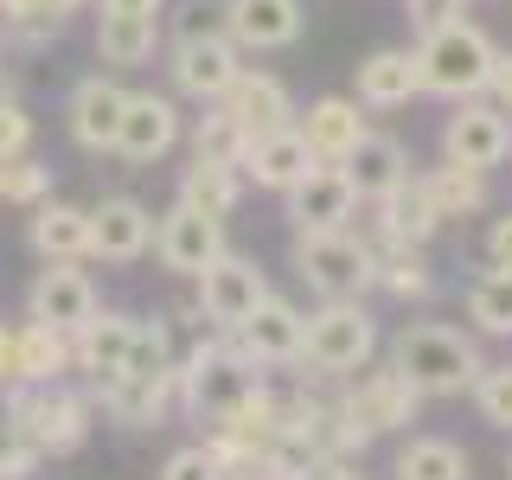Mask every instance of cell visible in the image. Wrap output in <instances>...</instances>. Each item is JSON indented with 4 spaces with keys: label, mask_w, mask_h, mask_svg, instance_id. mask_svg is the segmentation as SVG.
<instances>
[{
    "label": "cell",
    "mask_w": 512,
    "mask_h": 480,
    "mask_svg": "<svg viewBox=\"0 0 512 480\" xmlns=\"http://www.w3.org/2000/svg\"><path fill=\"white\" fill-rule=\"evenodd\" d=\"M391 365L404 372L423 397H468L487 352L468 327H448V320H410L391 333Z\"/></svg>",
    "instance_id": "cell-1"
},
{
    "label": "cell",
    "mask_w": 512,
    "mask_h": 480,
    "mask_svg": "<svg viewBox=\"0 0 512 480\" xmlns=\"http://www.w3.org/2000/svg\"><path fill=\"white\" fill-rule=\"evenodd\" d=\"M90 416H96L90 391H77L71 378H52V384L13 378L7 397H0V423L20 429L39 455H77L90 442Z\"/></svg>",
    "instance_id": "cell-2"
},
{
    "label": "cell",
    "mask_w": 512,
    "mask_h": 480,
    "mask_svg": "<svg viewBox=\"0 0 512 480\" xmlns=\"http://www.w3.org/2000/svg\"><path fill=\"white\" fill-rule=\"evenodd\" d=\"M493 64L500 45L487 39L474 20H442L416 39V71H423V96H448V103H468V96L493 90Z\"/></svg>",
    "instance_id": "cell-3"
},
{
    "label": "cell",
    "mask_w": 512,
    "mask_h": 480,
    "mask_svg": "<svg viewBox=\"0 0 512 480\" xmlns=\"http://www.w3.org/2000/svg\"><path fill=\"white\" fill-rule=\"evenodd\" d=\"M256 378H269V372H256L244 352L231 346V333L205 327L199 346L180 359V410H186L199 429H212V423H224V416L244 404Z\"/></svg>",
    "instance_id": "cell-4"
},
{
    "label": "cell",
    "mask_w": 512,
    "mask_h": 480,
    "mask_svg": "<svg viewBox=\"0 0 512 480\" xmlns=\"http://www.w3.org/2000/svg\"><path fill=\"white\" fill-rule=\"evenodd\" d=\"M378 320L365 301H320L308 314V333H301V365H308V378L320 384H340L352 372H365V365L378 359Z\"/></svg>",
    "instance_id": "cell-5"
},
{
    "label": "cell",
    "mask_w": 512,
    "mask_h": 480,
    "mask_svg": "<svg viewBox=\"0 0 512 480\" xmlns=\"http://www.w3.org/2000/svg\"><path fill=\"white\" fill-rule=\"evenodd\" d=\"M295 276L314 288L320 301H365L378 276V244L365 231H295Z\"/></svg>",
    "instance_id": "cell-6"
},
{
    "label": "cell",
    "mask_w": 512,
    "mask_h": 480,
    "mask_svg": "<svg viewBox=\"0 0 512 480\" xmlns=\"http://www.w3.org/2000/svg\"><path fill=\"white\" fill-rule=\"evenodd\" d=\"M333 404H340V416L352 423V436L372 442V436H391V429H410L416 410H423V391L384 359V365H365V372L340 378V397H333Z\"/></svg>",
    "instance_id": "cell-7"
},
{
    "label": "cell",
    "mask_w": 512,
    "mask_h": 480,
    "mask_svg": "<svg viewBox=\"0 0 512 480\" xmlns=\"http://www.w3.org/2000/svg\"><path fill=\"white\" fill-rule=\"evenodd\" d=\"M442 160L455 167H474V173H493L512 160V109L487 103V96H468L455 103V116L442 122Z\"/></svg>",
    "instance_id": "cell-8"
},
{
    "label": "cell",
    "mask_w": 512,
    "mask_h": 480,
    "mask_svg": "<svg viewBox=\"0 0 512 480\" xmlns=\"http://www.w3.org/2000/svg\"><path fill=\"white\" fill-rule=\"evenodd\" d=\"M167 71H173V90L192 96V103H218L224 90L237 84V71H244V52H237V39L224 26L212 32H186V39H173V58H167Z\"/></svg>",
    "instance_id": "cell-9"
},
{
    "label": "cell",
    "mask_w": 512,
    "mask_h": 480,
    "mask_svg": "<svg viewBox=\"0 0 512 480\" xmlns=\"http://www.w3.org/2000/svg\"><path fill=\"white\" fill-rule=\"evenodd\" d=\"M199 308H205V327H218V333H237L244 320L263 308L276 288H269V276L250 263V256H237V250H224L212 269H199Z\"/></svg>",
    "instance_id": "cell-10"
},
{
    "label": "cell",
    "mask_w": 512,
    "mask_h": 480,
    "mask_svg": "<svg viewBox=\"0 0 512 480\" xmlns=\"http://www.w3.org/2000/svg\"><path fill=\"white\" fill-rule=\"evenodd\" d=\"M154 256L167 276H199L224 256V218L199 212V205H173V212L154 218Z\"/></svg>",
    "instance_id": "cell-11"
},
{
    "label": "cell",
    "mask_w": 512,
    "mask_h": 480,
    "mask_svg": "<svg viewBox=\"0 0 512 480\" xmlns=\"http://www.w3.org/2000/svg\"><path fill=\"white\" fill-rule=\"evenodd\" d=\"M90 404L122 429H160L173 410H180V365L160 378H135V372H116L103 384H90Z\"/></svg>",
    "instance_id": "cell-12"
},
{
    "label": "cell",
    "mask_w": 512,
    "mask_h": 480,
    "mask_svg": "<svg viewBox=\"0 0 512 480\" xmlns=\"http://www.w3.org/2000/svg\"><path fill=\"white\" fill-rule=\"evenodd\" d=\"M186 122L173 109V96H154V90H128V109H122V128H116V160L128 167H154L180 148Z\"/></svg>",
    "instance_id": "cell-13"
},
{
    "label": "cell",
    "mask_w": 512,
    "mask_h": 480,
    "mask_svg": "<svg viewBox=\"0 0 512 480\" xmlns=\"http://www.w3.org/2000/svg\"><path fill=\"white\" fill-rule=\"evenodd\" d=\"M154 250V212L128 192H109L103 205H90V263L128 269Z\"/></svg>",
    "instance_id": "cell-14"
},
{
    "label": "cell",
    "mask_w": 512,
    "mask_h": 480,
    "mask_svg": "<svg viewBox=\"0 0 512 480\" xmlns=\"http://www.w3.org/2000/svg\"><path fill=\"white\" fill-rule=\"evenodd\" d=\"M301 333H308V314H301L295 301L269 295L263 308L231 333V346L244 352L256 372H282V365H301Z\"/></svg>",
    "instance_id": "cell-15"
},
{
    "label": "cell",
    "mask_w": 512,
    "mask_h": 480,
    "mask_svg": "<svg viewBox=\"0 0 512 480\" xmlns=\"http://www.w3.org/2000/svg\"><path fill=\"white\" fill-rule=\"evenodd\" d=\"M96 308H103V295H96L84 263H45L26 288V320H52L64 333H77Z\"/></svg>",
    "instance_id": "cell-16"
},
{
    "label": "cell",
    "mask_w": 512,
    "mask_h": 480,
    "mask_svg": "<svg viewBox=\"0 0 512 480\" xmlns=\"http://www.w3.org/2000/svg\"><path fill=\"white\" fill-rule=\"evenodd\" d=\"M218 26L237 39V52H288L308 13H301V0H224Z\"/></svg>",
    "instance_id": "cell-17"
},
{
    "label": "cell",
    "mask_w": 512,
    "mask_h": 480,
    "mask_svg": "<svg viewBox=\"0 0 512 480\" xmlns=\"http://www.w3.org/2000/svg\"><path fill=\"white\" fill-rule=\"evenodd\" d=\"M282 199H288V224L295 231H340V224L359 218V186H352L346 167H314Z\"/></svg>",
    "instance_id": "cell-18"
},
{
    "label": "cell",
    "mask_w": 512,
    "mask_h": 480,
    "mask_svg": "<svg viewBox=\"0 0 512 480\" xmlns=\"http://www.w3.org/2000/svg\"><path fill=\"white\" fill-rule=\"evenodd\" d=\"M295 128L308 135V148H314L320 167H346L352 148L372 135V122H365V103H359V96H314L308 116H295Z\"/></svg>",
    "instance_id": "cell-19"
},
{
    "label": "cell",
    "mask_w": 512,
    "mask_h": 480,
    "mask_svg": "<svg viewBox=\"0 0 512 480\" xmlns=\"http://www.w3.org/2000/svg\"><path fill=\"white\" fill-rule=\"evenodd\" d=\"M122 109H128V90L116 77H84L64 103V122H71V141L84 154H116V128H122Z\"/></svg>",
    "instance_id": "cell-20"
},
{
    "label": "cell",
    "mask_w": 512,
    "mask_h": 480,
    "mask_svg": "<svg viewBox=\"0 0 512 480\" xmlns=\"http://www.w3.org/2000/svg\"><path fill=\"white\" fill-rule=\"evenodd\" d=\"M442 231V212L436 199H429L423 173H410L404 186H391L384 199H372V244H429V237Z\"/></svg>",
    "instance_id": "cell-21"
},
{
    "label": "cell",
    "mask_w": 512,
    "mask_h": 480,
    "mask_svg": "<svg viewBox=\"0 0 512 480\" xmlns=\"http://www.w3.org/2000/svg\"><path fill=\"white\" fill-rule=\"evenodd\" d=\"M237 167H244V180H256V186L288 192L295 180H308L320 160H314V148H308V135H301V128L288 122V128H269V135H256Z\"/></svg>",
    "instance_id": "cell-22"
},
{
    "label": "cell",
    "mask_w": 512,
    "mask_h": 480,
    "mask_svg": "<svg viewBox=\"0 0 512 480\" xmlns=\"http://www.w3.org/2000/svg\"><path fill=\"white\" fill-rule=\"evenodd\" d=\"M352 96H359L365 109H378V116H391V109L416 103V96H423V71H416V52H404V45H384V52L359 58Z\"/></svg>",
    "instance_id": "cell-23"
},
{
    "label": "cell",
    "mask_w": 512,
    "mask_h": 480,
    "mask_svg": "<svg viewBox=\"0 0 512 480\" xmlns=\"http://www.w3.org/2000/svg\"><path fill=\"white\" fill-rule=\"evenodd\" d=\"M26 244L39 263H90V212L64 199H39L26 218Z\"/></svg>",
    "instance_id": "cell-24"
},
{
    "label": "cell",
    "mask_w": 512,
    "mask_h": 480,
    "mask_svg": "<svg viewBox=\"0 0 512 480\" xmlns=\"http://www.w3.org/2000/svg\"><path fill=\"white\" fill-rule=\"evenodd\" d=\"M154 52H160V13L103 7V20H96V58H103V71H141V64H154Z\"/></svg>",
    "instance_id": "cell-25"
},
{
    "label": "cell",
    "mask_w": 512,
    "mask_h": 480,
    "mask_svg": "<svg viewBox=\"0 0 512 480\" xmlns=\"http://www.w3.org/2000/svg\"><path fill=\"white\" fill-rule=\"evenodd\" d=\"M218 103L250 128V141L269 135V128H288V122H295V96H288V84H282V77H269V71H250V64L237 71V84L224 90Z\"/></svg>",
    "instance_id": "cell-26"
},
{
    "label": "cell",
    "mask_w": 512,
    "mask_h": 480,
    "mask_svg": "<svg viewBox=\"0 0 512 480\" xmlns=\"http://www.w3.org/2000/svg\"><path fill=\"white\" fill-rule=\"evenodd\" d=\"M128 333H135V314H116V308H96L84 327L71 333V352H77V372H84V384H103V378L122 372Z\"/></svg>",
    "instance_id": "cell-27"
},
{
    "label": "cell",
    "mask_w": 512,
    "mask_h": 480,
    "mask_svg": "<svg viewBox=\"0 0 512 480\" xmlns=\"http://www.w3.org/2000/svg\"><path fill=\"white\" fill-rule=\"evenodd\" d=\"M346 173H352V186H359V205H372V199H384L391 186L410 180V154H404V141H397V135H378V128H372V135L352 148Z\"/></svg>",
    "instance_id": "cell-28"
},
{
    "label": "cell",
    "mask_w": 512,
    "mask_h": 480,
    "mask_svg": "<svg viewBox=\"0 0 512 480\" xmlns=\"http://www.w3.org/2000/svg\"><path fill=\"white\" fill-rule=\"evenodd\" d=\"M397 480H474V455L448 436H410L391 461Z\"/></svg>",
    "instance_id": "cell-29"
},
{
    "label": "cell",
    "mask_w": 512,
    "mask_h": 480,
    "mask_svg": "<svg viewBox=\"0 0 512 480\" xmlns=\"http://www.w3.org/2000/svg\"><path fill=\"white\" fill-rule=\"evenodd\" d=\"M180 199L199 205V212H212V218H231L237 199H244V167L192 154V167H180Z\"/></svg>",
    "instance_id": "cell-30"
},
{
    "label": "cell",
    "mask_w": 512,
    "mask_h": 480,
    "mask_svg": "<svg viewBox=\"0 0 512 480\" xmlns=\"http://www.w3.org/2000/svg\"><path fill=\"white\" fill-rule=\"evenodd\" d=\"M71 372H77L71 333L52 327V320H26L20 327V378L26 384H52V378H71Z\"/></svg>",
    "instance_id": "cell-31"
},
{
    "label": "cell",
    "mask_w": 512,
    "mask_h": 480,
    "mask_svg": "<svg viewBox=\"0 0 512 480\" xmlns=\"http://www.w3.org/2000/svg\"><path fill=\"white\" fill-rule=\"evenodd\" d=\"M372 288H384L391 301H429V295H436V269H429L423 244H378Z\"/></svg>",
    "instance_id": "cell-32"
},
{
    "label": "cell",
    "mask_w": 512,
    "mask_h": 480,
    "mask_svg": "<svg viewBox=\"0 0 512 480\" xmlns=\"http://www.w3.org/2000/svg\"><path fill=\"white\" fill-rule=\"evenodd\" d=\"M423 186H429V199H436L442 224L487 212V173H474V167H455V160H442V167L423 173Z\"/></svg>",
    "instance_id": "cell-33"
},
{
    "label": "cell",
    "mask_w": 512,
    "mask_h": 480,
    "mask_svg": "<svg viewBox=\"0 0 512 480\" xmlns=\"http://www.w3.org/2000/svg\"><path fill=\"white\" fill-rule=\"evenodd\" d=\"M468 320L487 340H512V269H480L468 282Z\"/></svg>",
    "instance_id": "cell-34"
},
{
    "label": "cell",
    "mask_w": 512,
    "mask_h": 480,
    "mask_svg": "<svg viewBox=\"0 0 512 480\" xmlns=\"http://www.w3.org/2000/svg\"><path fill=\"white\" fill-rule=\"evenodd\" d=\"M90 0H0V26L13 32L20 45H39L52 39V32L71 20V13H84Z\"/></svg>",
    "instance_id": "cell-35"
},
{
    "label": "cell",
    "mask_w": 512,
    "mask_h": 480,
    "mask_svg": "<svg viewBox=\"0 0 512 480\" xmlns=\"http://www.w3.org/2000/svg\"><path fill=\"white\" fill-rule=\"evenodd\" d=\"M186 141H192V154H199V160H231V167H237L244 148H250V128L237 122L224 103H205V116L186 128Z\"/></svg>",
    "instance_id": "cell-36"
},
{
    "label": "cell",
    "mask_w": 512,
    "mask_h": 480,
    "mask_svg": "<svg viewBox=\"0 0 512 480\" xmlns=\"http://www.w3.org/2000/svg\"><path fill=\"white\" fill-rule=\"evenodd\" d=\"M173 365H180V352H173V320H167V314L135 320L122 372H135V378H160V372H173Z\"/></svg>",
    "instance_id": "cell-37"
},
{
    "label": "cell",
    "mask_w": 512,
    "mask_h": 480,
    "mask_svg": "<svg viewBox=\"0 0 512 480\" xmlns=\"http://www.w3.org/2000/svg\"><path fill=\"white\" fill-rule=\"evenodd\" d=\"M39 199H52V160H0V205H20V212H32Z\"/></svg>",
    "instance_id": "cell-38"
},
{
    "label": "cell",
    "mask_w": 512,
    "mask_h": 480,
    "mask_svg": "<svg viewBox=\"0 0 512 480\" xmlns=\"http://www.w3.org/2000/svg\"><path fill=\"white\" fill-rule=\"evenodd\" d=\"M474 410H480V423H493V429H506L512 436V359H500V365H480V378H474Z\"/></svg>",
    "instance_id": "cell-39"
},
{
    "label": "cell",
    "mask_w": 512,
    "mask_h": 480,
    "mask_svg": "<svg viewBox=\"0 0 512 480\" xmlns=\"http://www.w3.org/2000/svg\"><path fill=\"white\" fill-rule=\"evenodd\" d=\"M160 480H231V474H224V461H218L212 442H186V448H173V455H167Z\"/></svg>",
    "instance_id": "cell-40"
},
{
    "label": "cell",
    "mask_w": 512,
    "mask_h": 480,
    "mask_svg": "<svg viewBox=\"0 0 512 480\" xmlns=\"http://www.w3.org/2000/svg\"><path fill=\"white\" fill-rule=\"evenodd\" d=\"M39 448H32L26 436H20V429H7V423H0V480H26L32 468H39Z\"/></svg>",
    "instance_id": "cell-41"
},
{
    "label": "cell",
    "mask_w": 512,
    "mask_h": 480,
    "mask_svg": "<svg viewBox=\"0 0 512 480\" xmlns=\"http://www.w3.org/2000/svg\"><path fill=\"white\" fill-rule=\"evenodd\" d=\"M32 148V116H26V103L13 96V103H0V160H20Z\"/></svg>",
    "instance_id": "cell-42"
},
{
    "label": "cell",
    "mask_w": 512,
    "mask_h": 480,
    "mask_svg": "<svg viewBox=\"0 0 512 480\" xmlns=\"http://www.w3.org/2000/svg\"><path fill=\"white\" fill-rule=\"evenodd\" d=\"M404 13H410L416 32H429V26L455 20V13H468V0H404Z\"/></svg>",
    "instance_id": "cell-43"
},
{
    "label": "cell",
    "mask_w": 512,
    "mask_h": 480,
    "mask_svg": "<svg viewBox=\"0 0 512 480\" xmlns=\"http://www.w3.org/2000/svg\"><path fill=\"white\" fill-rule=\"evenodd\" d=\"M487 263L493 269H512V212L487 224Z\"/></svg>",
    "instance_id": "cell-44"
},
{
    "label": "cell",
    "mask_w": 512,
    "mask_h": 480,
    "mask_svg": "<svg viewBox=\"0 0 512 480\" xmlns=\"http://www.w3.org/2000/svg\"><path fill=\"white\" fill-rule=\"evenodd\" d=\"M308 480H365V468H359V455H320Z\"/></svg>",
    "instance_id": "cell-45"
},
{
    "label": "cell",
    "mask_w": 512,
    "mask_h": 480,
    "mask_svg": "<svg viewBox=\"0 0 512 480\" xmlns=\"http://www.w3.org/2000/svg\"><path fill=\"white\" fill-rule=\"evenodd\" d=\"M20 378V327H0V391Z\"/></svg>",
    "instance_id": "cell-46"
},
{
    "label": "cell",
    "mask_w": 512,
    "mask_h": 480,
    "mask_svg": "<svg viewBox=\"0 0 512 480\" xmlns=\"http://www.w3.org/2000/svg\"><path fill=\"white\" fill-rule=\"evenodd\" d=\"M493 103H500V109H512V52H500V64H493Z\"/></svg>",
    "instance_id": "cell-47"
},
{
    "label": "cell",
    "mask_w": 512,
    "mask_h": 480,
    "mask_svg": "<svg viewBox=\"0 0 512 480\" xmlns=\"http://www.w3.org/2000/svg\"><path fill=\"white\" fill-rule=\"evenodd\" d=\"M186 32H212V7L205 0H186V13H180V39Z\"/></svg>",
    "instance_id": "cell-48"
},
{
    "label": "cell",
    "mask_w": 512,
    "mask_h": 480,
    "mask_svg": "<svg viewBox=\"0 0 512 480\" xmlns=\"http://www.w3.org/2000/svg\"><path fill=\"white\" fill-rule=\"evenodd\" d=\"M173 320H180V327H205V308H199V295H192V301H180V308H173Z\"/></svg>",
    "instance_id": "cell-49"
},
{
    "label": "cell",
    "mask_w": 512,
    "mask_h": 480,
    "mask_svg": "<svg viewBox=\"0 0 512 480\" xmlns=\"http://www.w3.org/2000/svg\"><path fill=\"white\" fill-rule=\"evenodd\" d=\"M103 7H122V13H160L167 0H103Z\"/></svg>",
    "instance_id": "cell-50"
},
{
    "label": "cell",
    "mask_w": 512,
    "mask_h": 480,
    "mask_svg": "<svg viewBox=\"0 0 512 480\" xmlns=\"http://www.w3.org/2000/svg\"><path fill=\"white\" fill-rule=\"evenodd\" d=\"M13 96H20V84H13V71L0 64V103H13Z\"/></svg>",
    "instance_id": "cell-51"
},
{
    "label": "cell",
    "mask_w": 512,
    "mask_h": 480,
    "mask_svg": "<svg viewBox=\"0 0 512 480\" xmlns=\"http://www.w3.org/2000/svg\"><path fill=\"white\" fill-rule=\"evenodd\" d=\"M231 480H269V474H231Z\"/></svg>",
    "instance_id": "cell-52"
},
{
    "label": "cell",
    "mask_w": 512,
    "mask_h": 480,
    "mask_svg": "<svg viewBox=\"0 0 512 480\" xmlns=\"http://www.w3.org/2000/svg\"><path fill=\"white\" fill-rule=\"evenodd\" d=\"M506 480H512V455H506Z\"/></svg>",
    "instance_id": "cell-53"
}]
</instances>
